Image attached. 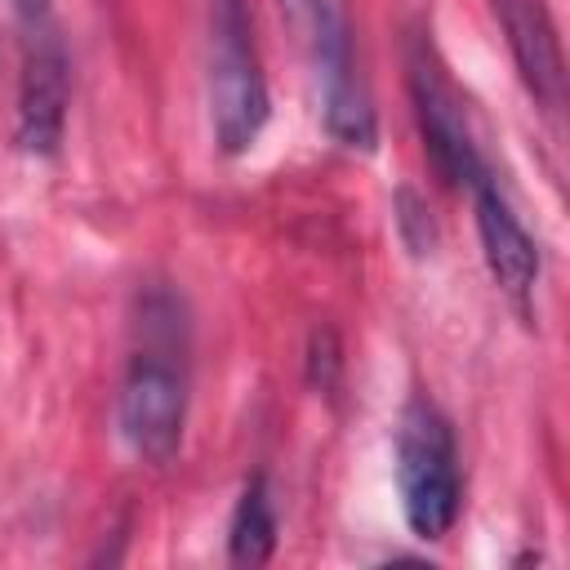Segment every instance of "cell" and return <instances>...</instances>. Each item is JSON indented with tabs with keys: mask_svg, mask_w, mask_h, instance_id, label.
Returning a JSON list of instances; mask_svg holds the SVG:
<instances>
[{
	"mask_svg": "<svg viewBox=\"0 0 570 570\" xmlns=\"http://www.w3.org/2000/svg\"><path fill=\"white\" fill-rule=\"evenodd\" d=\"M338 365H343V356H338V338H334V330H316L312 343H307V379H312V387L334 392V383H338Z\"/></svg>",
	"mask_w": 570,
	"mask_h": 570,
	"instance_id": "obj_11",
	"label": "cell"
},
{
	"mask_svg": "<svg viewBox=\"0 0 570 570\" xmlns=\"http://www.w3.org/2000/svg\"><path fill=\"white\" fill-rule=\"evenodd\" d=\"M276 539H281L276 494H272V481L263 472H254L240 485V499H236L232 521H227V557L236 566H263V561H272Z\"/></svg>",
	"mask_w": 570,
	"mask_h": 570,
	"instance_id": "obj_9",
	"label": "cell"
},
{
	"mask_svg": "<svg viewBox=\"0 0 570 570\" xmlns=\"http://www.w3.org/2000/svg\"><path fill=\"white\" fill-rule=\"evenodd\" d=\"M187 312L183 298L151 285L138 298V347L125 361L116 428L147 463H169L187 428Z\"/></svg>",
	"mask_w": 570,
	"mask_h": 570,
	"instance_id": "obj_1",
	"label": "cell"
},
{
	"mask_svg": "<svg viewBox=\"0 0 570 570\" xmlns=\"http://www.w3.org/2000/svg\"><path fill=\"white\" fill-rule=\"evenodd\" d=\"M392 223H396L401 245L414 258H428L436 249V218H432L428 200L414 187H396V196H392Z\"/></svg>",
	"mask_w": 570,
	"mask_h": 570,
	"instance_id": "obj_10",
	"label": "cell"
},
{
	"mask_svg": "<svg viewBox=\"0 0 570 570\" xmlns=\"http://www.w3.org/2000/svg\"><path fill=\"white\" fill-rule=\"evenodd\" d=\"M405 71H410V102H414V120L423 134V151L432 160V169L450 183V187H472L490 165L476 147V129L468 116V102L459 98V89L450 85L432 40L419 31L410 40L405 53Z\"/></svg>",
	"mask_w": 570,
	"mask_h": 570,
	"instance_id": "obj_6",
	"label": "cell"
},
{
	"mask_svg": "<svg viewBox=\"0 0 570 570\" xmlns=\"http://www.w3.org/2000/svg\"><path fill=\"white\" fill-rule=\"evenodd\" d=\"M468 191H472V214H476V236H481V258L490 267V281L521 312H530V298H534V285L543 272V258H539L530 227L521 223V214L508 200L494 169H485Z\"/></svg>",
	"mask_w": 570,
	"mask_h": 570,
	"instance_id": "obj_7",
	"label": "cell"
},
{
	"mask_svg": "<svg viewBox=\"0 0 570 570\" xmlns=\"http://www.w3.org/2000/svg\"><path fill=\"white\" fill-rule=\"evenodd\" d=\"M396 494L419 539H445L463 508L459 441L441 405L410 396L396 419Z\"/></svg>",
	"mask_w": 570,
	"mask_h": 570,
	"instance_id": "obj_3",
	"label": "cell"
},
{
	"mask_svg": "<svg viewBox=\"0 0 570 570\" xmlns=\"http://www.w3.org/2000/svg\"><path fill=\"white\" fill-rule=\"evenodd\" d=\"M18 18V147L27 156H53L67 129L71 58L53 13V0H9Z\"/></svg>",
	"mask_w": 570,
	"mask_h": 570,
	"instance_id": "obj_5",
	"label": "cell"
},
{
	"mask_svg": "<svg viewBox=\"0 0 570 570\" xmlns=\"http://www.w3.org/2000/svg\"><path fill=\"white\" fill-rule=\"evenodd\" d=\"M490 9L521 71V85L548 116H557L566 107V58L548 0H490Z\"/></svg>",
	"mask_w": 570,
	"mask_h": 570,
	"instance_id": "obj_8",
	"label": "cell"
},
{
	"mask_svg": "<svg viewBox=\"0 0 570 570\" xmlns=\"http://www.w3.org/2000/svg\"><path fill=\"white\" fill-rule=\"evenodd\" d=\"M272 98L254 45V22L245 0H209V129L223 156H245L263 125Z\"/></svg>",
	"mask_w": 570,
	"mask_h": 570,
	"instance_id": "obj_4",
	"label": "cell"
},
{
	"mask_svg": "<svg viewBox=\"0 0 570 570\" xmlns=\"http://www.w3.org/2000/svg\"><path fill=\"white\" fill-rule=\"evenodd\" d=\"M276 9L312 62L330 138L347 151H374L379 111L356 67V45H352V22L343 13V0H276Z\"/></svg>",
	"mask_w": 570,
	"mask_h": 570,
	"instance_id": "obj_2",
	"label": "cell"
}]
</instances>
